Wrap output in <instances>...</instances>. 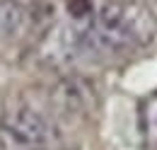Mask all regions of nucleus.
Returning a JSON list of instances; mask_svg holds the SVG:
<instances>
[{
  "label": "nucleus",
  "mask_w": 157,
  "mask_h": 150,
  "mask_svg": "<svg viewBox=\"0 0 157 150\" xmlns=\"http://www.w3.org/2000/svg\"><path fill=\"white\" fill-rule=\"evenodd\" d=\"M0 140L17 150H48L56 145L58 131L46 114L29 104H20L2 114Z\"/></svg>",
  "instance_id": "nucleus-2"
},
{
  "label": "nucleus",
  "mask_w": 157,
  "mask_h": 150,
  "mask_svg": "<svg viewBox=\"0 0 157 150\" xmlns=\"http://www.w3.org/2000/svg\"><path fill=\"white\" fill-rule=\"evenodd\" d=\"M138 131L147 145H157V90L138 107Z\"/></svg>",
  "instance_id": "nucleus-3"
},
{
  "label": "nucleus",
  "mask_w": 157,
  "mask_h": 150,
  "mask_svg": "<svg viewBox=\"0 0 157 150\" xmlns=\"http://www.w3.org/2000/svg\"><path fill=\"white\" fill-rule=\"evenodd\" d=\"M22 27V7L17 0H0V41Z\"/></svg>",
  "instance_id": "nucleus-4"
},
{
  "label": "nucleus",
  "mask_w": 157,
  "mask_h": 150,
  "mask_svg": "<svg viewBox=\"0 0 157 150\" xmlns=\"http://www.w3.org/2000/svg\"><path fill=\"white\" fill-rule=\"evenodd\" d=\"M157 37L155 15L140 2H109L92 15L82 29L78 51L90 58H118L152 44Z\"/></svg>",
  "instance_id": "nucleus-1"
}]
</instances>
